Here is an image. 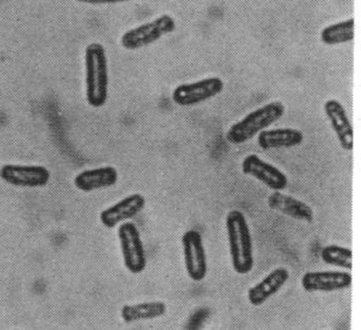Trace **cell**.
<instances>
[{
  "label": "cell",
  "instance_id": "6da1fadb",
  "mask_svg": "<svg viewBox=\"0 0 361 330\" xmlns=\"http://www.w3.org/2000/svg\"><path fill=\"white\" fill-rule=\"evenodd\" d=\"M109 61L106 48L90 43L85 50V102L90 108L102 109L109 100Z\"/></svg>",
  "mask_w": 361,
  "mask_h": 330
},
{
  "label": "cell",
  "instance_id": "7a4b0ae2",
  "mask_svg": "<svg viewBox=\"0 0 361 330\" xmlns=\"http://www.w3.org/2000/svg\"><path fill=\"white\" fill-rule=\"evenodd\" d=\"M225 227L234 272L249 274L255 268V251L248 221L242 212L233 209L227 214Z\"/></svg>",
  "mask_w": 361,
  "mask_h": 330
},
{
  "label": "cell",
  "instance_id": "3957f363",
  "mask_svg": "<svg viewBox=\"0 0 361 330\" xmlns=\"http://www.w3.org/2000/svg\"><path fill=\"white\" fill-rule=\"evenodd\" d=\"M284 113L286 106L281 102H269L233 124L227 130L226 140L233 145L247 143L281 119Z\"/></svg>",
  "mask_w": 361,
  "mask_h": 330
},
{
  "label": "cell",
  "instance_id": "277c9868",
  "mask_svg": "<svg viewBox=\"0 0 361 330\" xmlns=\"http://www.w3.org/2000/svg\"><path fill=\"white\" fill-rule=\"evenodd\" d=\"M176 21L169 14H163L153 20L135 26L122 35V47L126 50H139L161 40L166 35L175 32Z\"/></svg>",
  "mask_w": 361,
  "mask_h": 330
},
{
  "label": "cell",
  "instance_id": "5b68a950",
  "mask_svg": "<svg viewBox=\"0 0 361 330\" xmlns=\"http://www.w3.org/2000/svg\"><path fill=\"white\" fill-rule=\"evenodd\" d=\"M117 228L124 267L131 274H141L147 267V255L139 228L130 221L122 223Z\"/></svg>",
  "mask_w": 361,
  "mask_h": 330
},
{
  "label": "cell",
  "instance_id": "8992f818",
  "mask_svg": "<svg viewBox=\"0 0 361 330\" xmlns=\"http://www.w3.org/2000/svg\"><path fill=\"white\" fill-rule=\"evenodd\" d=\"M225 84L222 78L212 76L197 82H185L173 90L172 100L181 108H190L207 102L222 93Z\"/></svg>",
  "mask_w": 361,
  "mask_h": 330
},
{
  "label": "cell",
  "instance_id": "52a82bcc",
  "mask_svg": "<svg viewBox=\"0 0 361 330\" xmlns=\"http://www.w3.org/2000/svg\"><path fill=\"white\" fill-rule=\"evenodd\" d=\"M183 261L188 276L194 283L204 281L209 272L207 251L202 236L196 229H189L181 237Z\"/></svg>",
  "mask_w": 361,
  "mask_h": 330
},
{
  "label": "cell",
  "instance_id": "ba28073f",
  "mask_svg": "<svg viewBox=\"0 0 361 330\" xmlns=\"http://www.w3.org/2000/svg\"><path fill=\"white\" fill-rule=\"evenodd\" d=\"M0 178L15 187L44 188L51 181V172L43 165L6 164L0 168Z\"/></svg>",
  "mask_w": 361,
  "mask_h": 330
},
{
  "label": "cell",
  "instance_id": "9c48e42d",
  "mask_svg": "<svg viewBox=\"0 0 361 330\" xmlns=\"http://www.w3.org/2000/svg\"><path fill=\"white\" fill-rule=\"evenodd\" d=\"M146 203L145 196L141 193L129 194L100 212V224L106 229L117 228L122 223L137 217L145 209Z\"/></svg>",
  "mask_w": 361,
  "mask_h": 330
},
{
  "label": "cell",
  "instance_id": "30bf717a",
  "mask_svg": "<svg viewBox=\"0 0 361 330\" xmlns=\"http://www.w3.org/2000/svg\"><path fill=\"white\" fill-rule=\"evenodd\" d=\"M242 172L245 176L255 177L273 191H283L288 185V176L281 170L257 154H249L243 159Z\"/></svg>",
  "mask_w": 361,
  "mask_h": 330
},
{
  "label": "cell",
  "instance_id": "8fae6325",
  "mask_svg": "<svg viewBox=\"0 0 361 330\" xmlns=\"http://www.w3.org/2000/svg\"><path fill=\"white\" fill-rule=\"evenodd\" d=\"M301 286L308 293H331L352 286V274L345 271H308L302 276Z\"/></svg>",
  "mask_w": 361,
  "mask_h": 330
},
{
  "label": "cell",
  "instance_id": "7c38bea8",
  "mask_svg": "<svg viewBox=\"0 0 361 330\" xmlns=\"http://www.w3.org/2000/svg\"><path fill=\"white\" fill-rule=\"evenodd\" d=\"M119 181V171L114 166H99L80 170L73 177L74 188L82 193L109 189Z\"/></svg>",
  "mask_w": 361,
  "mask_h": 330
},
{
  "label": "cell",
  "instance_id": "4fadbf2b",
  "mask_svg": "<svg viewBox=\"0 0 361 330\" xmlns=\"http://www.w3.org/2000/svg\"><path fill=\"white\" fill-rule=\"evenodd\" d=\"M324 111L336 133L341 147L345 152H352L354 149V130L343 104L336 99L327 100L324 104Z\"/></svg>",
  "mask_w": 361,
  "mask_h": 330
},
{
  "label": "cell",
  "instance_id": "5bb4252c",
  "mask_svg": "<svg viewBox=\"0 0 361 330\" xmlns=\"http://www.w3.org/2000/svg\"><path fill=\"white\" fill-rule=\"evenodd\" d=\"M290 271L284 267H278L271 271L259 283L248 290V301L253 307H262L273 295L277 294L288 283Z\"/></svg>",
  "mask_w": 361,
  "mask_h": 330
},
{
  "label": "cell",
  "instance_id": "9a60e30c",
  "mask_svg": "<svg viewBox=\"0 0 361 330\" xmlns=\"http://www.w3.org/2000/svg\"><path fill=\"white\" fill-rule=\"evenodd\" d=\"M267 204L272 211L278 212L286 217L298 221L310 223L314 219V213L312 207L296 197L274 191L267 199Z\"/></svg>",
  "mask_w": 361,
  "mask_h": 330
},
{
  "label": "cell",
  "instance_id": "2e32d148",
  "mask_svg": "<svg viewBox=\"0 0 361 330\" xmlns=\"http://www.w3.org/2000/svg\"><path fill=\"white\" fill-rule=\"evenodd\" d=\"M303 141V133L297 128H273L262 130L257 135L258 146L264 150L296 147Z\"/></svg>",
  "mask_w": 361,
  "mask_h": 330
},
{
  "label": "cell",
  "instance_id": "e0dca14e",
  "mask_svg": "<svg viewBox=\"0 0 361 330\" xmlns=\"http://www.w3.org/2000/svg\"><path fill=\"white\" fill-rule=\"evenodd\" d=\"M168 307L164 301H145V302L126 305L121 308L122 321L126 324L150 321L161 318L167 314Z\"/></svg>",
  "mask_w": 361,
  "mask_h": 330
},
{
  "label": "cell",
  "instance_id": "ac0fdd59",
  "mask_svg": "<svg viewBox=\"0 0 361 330\" xmlns=\"http://www.w3.org/2000/svg\"><path fill=\"white\" fill-rule=\"evenodd\" d=\"M355 38V20L345 19L331 23L321 30L319 39L323 44L328 46L341 45L352 42Z\"/></svg>",
  "mask_w": 361,
  "mask_h": 330
},
{
  "label": "cell",
  "instance_id": "d6986e66",
  "mask_svg": "<svg viewBox=\"0 0 361 330\" xmlns=\"http://www.w3.org/2000/svg\"><path fill=\"white\" fill-rule=\"evenodd\" d=\"M322 261L330 266L338 267L347 271L352 270L353 252L351 249L340 245H327L322 249Z\"/></svg>",
  "mask_w": 361,
  "mask_h": 330
},
{
  "label": "cell",
  "instance_id": "ffe728a7",
  "mask_svg": "<svg viewBox=\"0 0 361 330\" xmlns=\"http://www.w3.org/2000/svg\"><path fill=\"white\" fill-rule=\"evenodd\" d=\"M80 4H90V6H104V4H122V2L131 1V0H75Z\"/></svg>",
  "mask_w": 361,
  "mask_h": 330
},
{
  "label": "cell",
  "instance_id": "44dd1931",
  "mask_svg": "<svg viewBox=\"0 0 361 330\" xmlns=\"http://www.w3.org/2000/svg\"><path fill=\"white\" fill-rule=\"evenodd\" d=\"M14 330H21V329H14Z\"/></svg>",
  "mask_w": 361,
  "mask_h": 330
}]
</instances>
